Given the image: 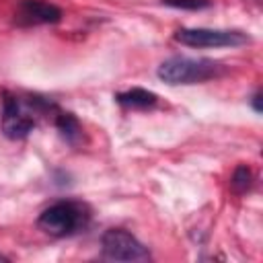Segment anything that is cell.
<instances>
[{"label":"cell","instance_id":"cell-1","mask_svg":"<svg viewBox=\"0 0 263 263\" xmlns=\"http://www.w3.org/2000/svg\"><path fill=\"white\" fill-rule=\"evenodd\" d=\"M224 72V66L208 60V58H187V55H173L164 60L156 74L166 84H197L210 78H216Z\"/></svg>","mask_w":263,"mask_h":263},{"label":"cell","instance_id":"cell-7","mask_svg":"<svg viewBox=\"0 0 263 263\" xmlns=\"http://www.w3.org/2000/svg\"><path fill=\"white\" fill-rule=\"evenodd\" d=\"M115 99L125 109H148V107L156 105V101H158V97L152 90H146V88H140V86L117 92Z\"/></svg>","mask_w":263,"mask_h":263},{"label":"cell","instance_id":"cell-6","mask_svg":"<svg viewBox=\"0 0 263 263\" xmlns=\"http://www.w3.org/2000/svg\"><path fill=\"white\" fill-rule=\"evenodd\" d=\"M62 18V10L45 0H23L16 10L21 25H53Z\"/></svg>","mask_w":263,"mask_h":263},{"label":"cell","instance_id":"cell-8","mask_svg":"<svg viewBox=\"0 0 263 263\" xmlns=\"http://www.w3.org/2000/svg\"><path fill=\"white\" fill-rule=\"evenodd\" d=\"M55 127L60 132V136L70 144H76L82 136V127L72 113H58L55 115Z\"/></svg>","mask_w":263,"mask_h":263},{"label":"cell","instance_id":"cell-3","mask_svg":"<svg viewBox=\"0 0 263 263\" xmlns=\"http://www.w3.org/2000/svg\"><path fill=\"white\" fill-rule=\"evenodd\" d=\"M101 251L113 261H148L150 251L132 232L123 228H109L101 236Z\"/></svg>","mask_w":263,"mask_h":263},{"label":"cell","instance_id":"cell-5","mask_svg":"<svg viewBox=\"0 0 263 263\" xmlns=\"http://www.w3.org/2000/svg\"><path fill=\"white\" fill-rule=\"evenodd\" d=\"M35 127L33 115H29L21 101L12 95H4V107H2V132L10 140H23L27 138Z\"/></svg>","mask_w":263,"mask_h":263},{"label":"cell","instance_id":"cell-11","mask_svg":"<svg viewBox=\"0 0 263 263\" xmlns=\"http://www.w3.org/2000/svg\"><path fill=\"white\" fill-rule=\"evenodd\" d=\"M251 105H253V109H255L257 113H261V109H263V107H261V92H259V90L253 95V99H251Z\"/></svg>","mask_w":263,"mask_h":263},{"label":"cell","instance_id":"cell-9","mask_svg":"<svg viewBox=\"0 0 263 263\" xmlns=\"http://www.w3.org/2000/svg\"><path fill=\"white\" fill-rule=\"evenodd\" d=\"M230 185H232V189H234L236 193H245V191L253 185V173H251V168H249L247 164L236 166L234 173H232Z\"/></svg>","mask_w":263,"mask_h":263},{"label":"cell","instance_id":"cell-2","mask_svg":"<svg viewBox=\"0 0 263 263\" xmlns=\"http://www.w3.org/2000/svg\"><path fill=\"white\" fill-rule=\"evenodd\" d=\"M86 222H88L86 205L70 199L51 203L37 218V226L51 236H70L78 228H82Z\"/></svg>","mask_w":263,"mask_h":263},{"label":"cell","instance_id":"cell-4","mask_svg":"<svg viewBox=\"0 0 263 263\" xmlns=\"http://www.w3.org/2000/svg\"><path fill=\"white\" fill-rule=\"evenodd\" d=\"M175 39L189 47H236L249 43V35L242 31H228V29H179Z\"/></svg>","mask_w":263,"mask_h":263},{"label":"cell","instance_id":"cell-10","mask_svg":"<svg viewBox=\"0 0 263 263\" xmlns=\"http://www.w3.org/2000/svg\"><path fill=\"white\" fill-rule=\"evenodd\" d=\"M162 4L171 8H181V10H203L212 6L210 0H162Z\"/></svg>","mask_w":263,"mask_h":263},{"label":"cell","instance_id":"cell-12","mask_svg":"<svg viewBox=\"0 0 263 263\" xmlns=\"http://www.w3.org/2000/svg\"><path fill=\"white\" fill-rule=\"evenodd\" d=\"M0 259H4V257H2V255H0Z\"/></svg>","mask_w":263,"mask_h":263}]
</instances>
